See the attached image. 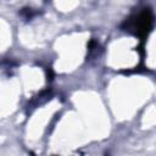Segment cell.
Listing matches in <instances>:
<instances>
[{
	"label": "cell",
	"mask_w": 156,
	"mask_h": 156,
	"mask_svg": "<svg viewBox=\"0 0 156 156\" xmlns=\"http://www.w3.org/2000/svg\"><path fill=\"white\" fill-rule=\"evenodd\" d=\"M154 27V15L150 9H144L134 20L132 21V28L135 29V34H138L141 40L147 38Z\"/></svg>",
	"instance_id": "1"
}]
</instances>
